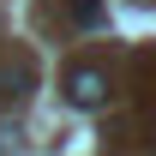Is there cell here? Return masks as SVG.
Segmentation results:
<instances>
[{
    "instance_id": "1",
    "label": "cell",
    "mask_w": 156,
    "mask_h": 156,
    "mask_svg": "<svg viewBox=\"0 0 156 156\" xmlns=\"http://www.w3.org/2000/svg\"><path fill=\"white\" fill-rule=\"evenodd\" d=\"M66 102H72V108H102V102H108V78H102L96 66H72V72H66Z\"/></svg>"
},
{
    "instance_id": "2",
    "label": "cell",
    "mask_w": 156,
    "mask_h": 156,
    "mask_svg": "<svg viewBox=\"0 0 156 156\" xmlns=\"http://www.w3.org/2000/svg\"><path fill=\"white\" fill-rule=\"evenodd\" d=\"M66 12H72V24H102V0H66Z\"/></svg>"
},
{
    "instance_id": "3",
    "label": "cell",
    "mask_w": 156,
    "mask_h": 156,
    "mask_svg": "<svg viewBox=\"0 0 156 156\" xmlns=\"http://www.w3.org/2000/svg\"><path fill=\"white\" fill-rule=\"evenodd\" d=\"M24 84H30V66H18V72H0V102H18Z\"/></svg>"
}]
</instances>
